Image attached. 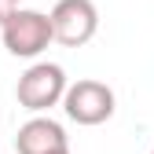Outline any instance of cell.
<instances>
[{
  "mask_svg": "<svg viewBox=\"0 0 154 154\" xmlns=\"http://www.w3.org/2000/svg\"><path fill=\"white\" fill-rule=\"evenodd\" d=\"M66 73L59 63H33L22 77H18V85H15V99L22 110L29 114H44L51 106H59L63 103V92H66Z\"/></svg>",
  "mask_w": 154,
  "mask_h": 154,
  "instance_id": "cell-1",
  "label": "cell"
},
{
  "mask_svg": "<svg viewBox=\"0 0 154 154\" xmlns=\"http://www.w3.org/2000/svg\"><path fill=\"white\" fill-rule=\"evenodd\" d=\"M114 106H118V99H114V88L103 85V81H92V77H81V81L66 85L63 92V110L66 118L77 121V125H103L114 118Z\"/></svg>",
  "mask_w": 154,
  "mask_h": 154,
  "instance_id": "cell-2",
  "label": "cell"
},
{
  "mask_svg": "<svg viewBox=\"0 0 154 154\" xmlns=\"http://www.w3.org/2000/svg\"><path fill=\"white\" fill-rule=\"evenodd\" d=\"M0 37H4V48L15 59H37V55L51 44V18L44 11L18 8L8 22L0 26Z\"/></svg>",
  "mask_w": 154,
  "mask_h": 154,
  "instance_id": "cell-3",
  "label": "cell"
},
{
  "mask_svg": "<svg viewBox=\"0 0 154 154\" xmlns=\"http://www.w3.org/2000/svg\"><path fill=\"white\" fill-rule=\"evenodd\" d=\"M48 18H51V41H59L63 48H81L99 29V11L92 0H59L48 11Z\"/></svg>",
  "mask_w": 154,
  "mask_h": 154,
  "instance_id": "cell-4",
  "label": "cell"
},
{
  "mask_svg": "<svg viewBox=\"0 0 154 154\" xmlns=\"http://www.w3.org/2000/svg\"><path fill=\"white\" fill-rule=\"evenodd\" d=\"M15 150L18 154H59V150H70L66 143V128L51 118H29L15 136Z\"/></svg>",
  "mask_w": 154,
  "mask_h": 154,
  "instance_id": "cell-5",
  "label": "cell"
},
{
  "mask_svg": "<svg viewBox=\"0 0 154 154\" xmlns=\"http://www.w3.org/2000/svg\"><path fill=\"white\" fill-rule=\"evenodd\" d=\"M15 11H18V0H0V26H4Z\"/></svg>",
  "mask_w": 154,
  "mask_h": 154,
  "instance_id": "cell-6",
  "label": "cell"
},
{
  "mask_svg": "<svg viewBox=\"0 0 154 154\" xmlns=\"http://www.w3.org/2000/svg\"><path fill=\"white\" fill-rule=\"evenodd\" d=\"M59 154H70V150H59Z\"/></svg>",
  "mask_w": 154,
  "mask_h": 154,
  "instance_id": "cell-7",
  "label": "cell"
},
{
  "mask_svg": "<svg viewBox=\"0 0 154 154\" xmlns=\"http://www.w3.org/2000/svg\"><path fill=\"white\" fill-rule=\"evenodd\" d=\"M150 154H154V147H150Z\"/></svg>",
  "mask_w": 154,
  "mask_h": 154,
  "instance_id": "cell-8",
  "label": "cell"
}]
</instances>
